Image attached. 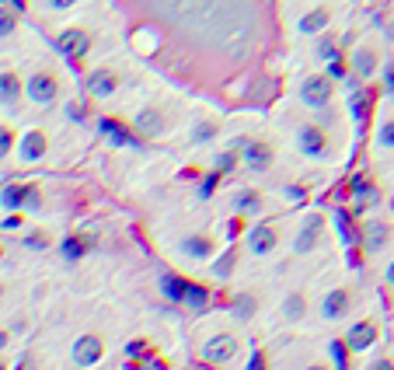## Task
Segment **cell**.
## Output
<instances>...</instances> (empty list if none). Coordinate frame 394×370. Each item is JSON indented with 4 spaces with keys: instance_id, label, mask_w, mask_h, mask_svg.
Returning a JSON list of instances; mask_svg holds the SVG:
<instances>
[{
    "instance_id": "6da1fadb",
    "label": "cell",
    "mask_w": 394,
    "mask_h": 370,
    "mask_svg": "<svg viewBox=\"0 0 394 370\" xmlns=\"http://www.w3.org/2000/svg\"><path fill=\"white\" fill-rule=\"evenodd\" d=\"M175 25L189 29L199 43L223 49V53H248L255 43V22L258 11L244 4H189V8H168L164 11Z\"/></svg>"
},
{
    "instance_id": "7a4b0ae2",
    "label": "cell",
    "mask_w": 394,
    "mask_h": 370,
    "mask_svg": "<svg viewBox=\"0 0 394 370\" xmlns=\"http://www.w3.org/2000/svg\"><path fill=\"white\" fill-rule=\"evenodd\" d=\"M237 151H241V157H244V164H248L251 171H265V168L272 164V147H269L265 140H248V137H241V140H237Z\"/></svg>"
},
{
    "instance_id": "3957f363",
    "label": "cell",
    "mask_w": 394,
    "mask_h": 370,
    "mask_svg": "<svg viewBox=\"0 0 394 370\" xmlns=\"http://www.w3.org/2000/svg\"><path fill=\"white\" fill-rule=\"evenodd\" d=\"M203 356L210 363H230L237 356V339L227 335V332H220V335H213V339L203 342Z\"/></svg>"
},
{
    "instance_id": "277c9868",
    "label": "cell",
    "mask_w": 394,
    "mask_h": 370,
    "mask_svg": "<svg viewBox=\"0 0 394 370\" xmlns=\"http://www.w3.org/2000/svg\"><path fill=\"white\" fill-rule=\"evenodd\" d=\"M25 95H29L36 105H49V102H56V77L46 74V70L32 74L29 84H25Z\"/></svg>"
},
{
    "instance_id": "5b68a950",
    "label": "cell",
    "mask_w": 394,
    "mask_h": 370,
    "mask_svg": "<svg viewBox=\"0 0 394 370\" xmlns=\"http://www.w3.org/2000/svg\"><path fill=\"white\" fill-rule=\"evenodd\" d=\"M300 98L307 109H324L328 98H331V81L328 77H307L304 88H300Z\"/></svg>"
},
{
    "instance_id": "8992f818",
    "label": "cell",
    "mask_w": 394,
    "mask_h": 370,
    "mask_svg": "<svg viewBox=\"0 0 394 370\" xmlns=\"http://www.w3.org/2000/svg\"><path fill=\"white\" fill-rule=\"evenodd\" d=\"M349 304H352V293H349L345 286H335V290H328V293L321 297V318H324V321H338V318L349 311Z\"/></svg>"
},
{
    "instance_id": "52a82bcc",
    "label": "cell",
    "mask_w": 394,
    "mask_h": 370,
    "mask_svg": "<svg viewBox=\"0 0 394 370\" xmlns=\"http://www.w3.org/2000/svg\"><path fill=\"white\" fill-rule=\"evenodd\" d=\"M56 46H60V53H63L67 60H81V56L88 53L91 39H88V32H84V29H67V32H60Z\"/></svg>"
},
{
    "instance_id": "ba28073f",
    "label": "cell",
    "mask_w": 394,
    "mask_h": 370,
    "mask_svg": "<svg viewBox=\"0 0 394 370\" xmlns=\"http://www.w3.org/2000/svg\"><path fill=\"white\" fill-rule=\"evenodd\" d=\"M324 133L314 126V123H304L300 130H297V147H300V154H307V157H324Z\"/></svg>"
},
{
    "instance_id": "9c48e42d",
    "label": "cell",
    "mask_w": 394,
    "mask_h": 370,
    "mask_svg": "<svg viewBox=\"0 0 394 370\" xmlns=\"http://www.w3.org/2000/svg\"><path fill=\"white\" fill-rule=\"evenodd\" d=\"M102 353H105V342L98 335H81L74 342V363L77 367H95L102 360Z\"/></svg>"
},
{
    "instance_id": "30bf717a",
    "label": "cell",
    "mask_w": 394,
    "mask_h": 370,
    "mask_svg": "<svg viewBox=\"0 0 394 370\" xmlns=\"http://www.w3.org/2000/svg\"><path fill=\"white\" fill-rule=\"evenodd\" d=\"M178 252L189 255V259H210V255H213V238H210V234H199V231L182 234V238H178Z\"/></svg>"
},
{
    "instance_id": "8fae6325",
    "label": "cell",
    "mask_w": 394,
    "mask_h": 370,
    "mask_svg": "<svg viewBox=\"0 0 394 370\" xmlns=\"http://www.w3.org/2000/svg\"><path fill=\"white\" fill-rule=\"evenodd\" d=\"M276 245H279L276 227H269V224L251 227V234H248V248H251L255 255H272V252H276Z\"/></svg>"
},
{
    "instance_id": "7c38bea8",
    "label": "cell",
    "mask_w": 394,
    "mask_h": 370,
    "mask_svg": "<svg viewBox=\"0 0 394 370\" xmlns=\"http://www.w3.org/2000/svg\"><path fill=\"white\" fill-rule=\"evenodd\" d=\"M373 339H377V325H373V321H356V325L345 332V346L356 349V353H359V349H370Z\"/></svg>"
},
{
    "instance_id": "4fadbf2b",
    "label": "cell",
    "mask_w": 394,
    "mask_h": 370,
    "mask_svg": "<svg viewBox=\"0 0 394 370\" xmlns=\"http://www.w3.org/2000/svg\"><path fill=\"white\" fill-rule=\"evenodd\" d=\"M46 133H39V130H32V133H25L22 137V144H18V154H22V161H39V157H46Z\"/></svg>"
},
{
    "instance_id": "5bb4252c",
    "label": "cell",
    "mask_w": 394,
    "mask_h": 370,
    "mask_svg": "<svg viewBox=\"0 0 394 370\" xmlns=\"http://www.w3.org/2000/svg\"><path fill=\"white\" fill-rule=\"evenodd\" d=\"M317 234H321V217H307V220L300 224V234H297V241H293V252H297V255H307V252L317 245Z\"/></svg>"
},
{
    "instance_id": "9a60e30c",
    "label": "cell",
    "mask_w": 394,
    "mask_h": 370,
    "mask_svg": "<svg viewBox=\"0 0 394 370\" xmlns=\"http://www.w3.org/2000/svg\"><path fill=\"white\" fill-rule=\"evenodd\" d=\"M161 293L171 300V304H185V293H189V279L175 276V272H161Z\"/></svg>"
},
{
    "instance_id": "2e32d148",
    "label": "cell",
    "mask_w": 394,
    "mask_h": 370,
    "mask_svg": "<svg viewBox=\"0 0 394 370\" xmlns=\"http://www.w3.org/2000/svg\"><path fill=\"white\" fill-rule=\"evenodd\" d=\"M328 11L324 8H314V11H307L300 22H297V32H304V36H324V29H328Z\"/></svg>"
},
{
    "instance_id": "e0dca14e",
    "label": "cell",
    "mask_w": 394,
    "mask_h": 370,
    "mask_svg": "<svg viewBox=\"0 0 394 370\" xmlns=\"http://www.w3.org/2000/svg\"><path fill=\"white\" fill-rule=\"evenodd\" d=\"M88 88H91V95L109 98V95L116 91V74H112V70H105V67H98V70L88 77Z\"/></svg>"
},
{
    "instance_id": "ac0fdd59",
    "label": "cell",
    "mask_w": 394,
    "mask_h": 370,
    "mask_svg": "<svg viewBox=\"0 0 394 370\" xmlns=\"http://www.w3.org/2000/svg\"><path fill=\"white\" fill-rule=\"evenodd\" d=\"M29 185H4L0 189V206L4 210H22L25 203H29Z\"/></svg>"
},
{
    "instance_id": "d6986e66",
    "label": "cell",
    "mask_w": 394,
    "mask_h": 370,
    "mask_svg": "<svg viewBox=\"0 0 394 370\" xmlns=\"http://www.w3.org/2000/svg\"><path fill=\"white\" fill-rule=\"evenodd\" d=\"M22 95V81L15 74H0V105H15Z\"/></svg>"
},
{
    "instance_id": "ffe728a7",
    "label": "cell",
    "mask_w": 394,
    "mask_h": 370,
    "mask_svg": "<svg viewBox=\"0 0 394 370\" xmlns=\"http://www.w3.org/2000/svg\"><path fill=\"white\" fill-rule=\"evenodd\" d=\"M102 133H105V137H112V144H116V147L133 144V133H129V130H123L116 119H102Z\"/></svg>"
},
{
    "instance_id": "44dd1931",
    "label": "cell",
    "mask_w": 394,
    "mask_h": 370,
    "mask_svg": "<svg viewBox=\"0 0 394 370\" xmlns=\"http://www.w3.org/2000/svg\"><path fill=\"white\" fill-rule=\"evenodd\" d=\"M352 67H356V74H359V77H373L377 60H373V53H370V49H356V53H352Z\"/></svg>"
},
{
    "instance_id": "7402d4cb",
    "label": "cell",
    "mask_w": 394,
    "mask_h": 370,
    "mask_svg": "<svg viewBox=\"0 0 394 370\" xmlns=\"http://www.w3.org/2000/svg\"><path fill=\"white\" fill-rule=\"evenodd\" d=\"M136 126H140L143 133H150V137H157V133L164 130V123H161V116H157L154 109H147V112H140V119H136Z\"/></svg>"
},
{
    "instance_id": "603a6c76",
    "label": "cell",
    "mask_w": 394,
    "mask_h": 370,
    "mask_svg": "<svg viewBox=\"0 0 394 370\" xmlns=\"http://www.w3.org/2000/svg\"><path fill=\"white\" fill-rule=\"evenodd\" d=\"M210 300V290L203 283H189V293H185V307H206Z\"/></svg>"
},
{
    "instance_id": "cb8c5ba5",
    "label": "cell",
    "mask_w": 394,
    "mask_h": 370,
    "mask_svg": "<svg viewBox=\"0 0 394 370\" xmlns=\"http://www.w3.org/2000/svg\"><path fill=\"white\" fill-rule=\"evenodd\" d=\"M84 248H88L84 238H67V241H63V259H67V262H77V259L84 255Z\"/></svg>"
},
{
    "instance_id": "d4e9b609",
    "label": "cell",
    "mask_w": 394,
    "mask_h": 370,
    "mask_svg": "<svg viewBox=\"0 0 394 370\" xmlns=\"http://www.w3.org/2000/svg\"><path fill=\"white\" fill-rule=\"evenodd\" d=\"M216 133H220V126H216V123H196V130H192V140H196V144H210Z\"/></svg>"
},
{
    "instance_id": "484cf974",
    "label": "cell",
    "mask_w": 394,
    "mask_h": 370,
    "mask_svg": "<svg viewBox=\"0 0 394 370\" xmlns=\"http://www.w3.org/2000/svg\"><path fill=\"white\" fill-rule=\"evenodd\" d=\"M283 314H286V321H297V318L304 314V297H300V293H290L286 304H283Z\"/></svg>"
},
{
    "instance_id": "4316f807",
    "label": "cell",
    "mask_w": 394,
    "mask_h": 370,
    "mask_svg": "<svg viewBox=\"0 0 394 370\" xmlns=\"http://www.w3.org/2000/svg\"><path fill=\"white\" fill-rule=\"evenodd\" d=\"M377 144L387 147V151L394 147V119H384V123H380V130H377Z\"/></svg>"
},
{
    "instance_id": "83f0119b",
    "label": "cell",
    "mask_w": 394,
    "mask_h": 370,
    "mask_svg": "<svg viewBox=\"0 0 394 370\" xmlns=\"http://www.w3.org/2000/svg\"><path fill=\"white\" fill-rule=\"evenodd\" d=\"M251 307H255V297H248V293L234 297V311H237V318H241V321H248V318H251Z\"/></svg>"
},
{
    "instance_id": "f1b7e54d",
    "label": "cell",
    "mask_w": 394,
    "mask_h": 370,
    "mask_svg": "<svg viewBox=\"0 0 394 370\" xmlns=\"http://www.w3.org/2000/svg\"><path fill=\"white\" fill-rule=\"evenodd\" d=\"M15 32V11L11 8H0V39Z\"/></svg>"
},
{
    "instance_id": "f546056e",
    "label": "cell",
    "mask_w": 394,
    "mask_h": 370,
    "mask_svg": "<svg viewBox=\"0 0 394 370\" xmlns=\"http://www.w3.org/2000/svg\"><path fill=\"white\" fill-rule=\"evenodd\" d=\"M234 206H237V210H255V206H258V196H255L251 189H244V192H237Z\"/></svg>"
},
{
    "instance_id": "4dcf8cb0",
    "label": "cell",
    "mask_w": 394,
    "mask_h": 370,
    "mask_svg": "<svg viewBox=\"0 0 394 370\" xmlns=\"http://www.w3.org/2000/svg\"><path fill=\"white\" fill-rule=\"evenodd\" d=\"M317 49H321V56L331 63L335 60V43H331V36H317Z\"/></svg>"
},
{
    "instance_id": "1f68e13d",
    "label": "cell",
    "mask_w": 394,
    "mask_h": 370,
    "mask_svg": "<svg viewBox=\"0 0 394 370\" xmlns=\"http://www.w3.org/2000/svg\"><path fill=\"white\" fill-rule=\"evenodd\" d=\"M331 356L338 360V370H345V346L342 342H331Z\"/></svg>"
},
{
    "instance_id": "d6a6232c",
    "label": "cell",
    "mask_w": 394,
    "mask_h": 370,
    "mask_svg": "<svg viewBox=\"0 0 394 370\" xmlns=\"http://www.w3.org/2000/svg\"><path fill=\"white\" fill-rule=\"evenodd\" d=\"M328 77H345V67H342V60H338V56L328 63Z\"/></svg>"
},
{
    "instance_id": "836d02e7",
    "label": "cell",
    "mask_w": 394,
    "mask_h": 370,
    "mask_svg": "<svg viewBox=\"0 0 394 370\" xmlns=\"http://www.w3.org/2000/svg\"><path fill=\"white\" fill-rule=\"evenodd\" d=\"M8 151H11V133H8L4 126H0V157H4Z\"/></svg>"
},
{
    "instance_id": "e575fe53",
    "label": "cell",
    "mask_w": 394,
    "mask_h": 370,
    "mask_svg": "<svg viewBox=\"0 0 394 370\" xmlns=\"http://www.w3.org/2000/svg\"><path fill=\"white\" fill-rule=\"evenodd\" d=\"M25 245H29V248H46V245H49V241H46V238H42V234H32V238H29V241H25Z\"/></svg>"
},
{
    "instance_id": "d590c367",
    "label": "cell",
    "mask_w": 394,
    "mask_h": 370,
    "mask_svg": "<svg viewBox=\"0 0 394 370\" xmlns=\"http://www.w3.org/2000/svg\"><path fill=\"white\" fill-rule=\"evenodd\" d=\"M366 370H394V363H391V360H377V363H370Z\"/></svg>"
},
{
    "instance_id": "8d00e7d4",
    "label": "cell",
    "mask_w": 394,
    "mask_h": 370,
    "mask_svg": "<svg viewBox=\"0 0 394 370\" xmlns=\"http://www.w3.org/2000/svg\"><path fill=\"white\" fill-rule=\"evenodd\" d=\"M15 227H22V220H18V217H8V220H4V231H15Z\"/></svg>"
},
{
    "instance_id": "74e56055",
    "label": "cell",
    "mask_w": 394,
    "mask_h": 370,
    "mask_svg": "<svg viewBox=\"0 0 394 370\" xmlns=\"http://www.w3.org/2000/svg\"><path fill=\"white\" fill-rule=\"evenodd\" d=\"M248 370H265V360H262V356H255V360H251V367H248Z\"/></svg>"
},
{
    "instance_id": "f35d334b",
    "label": "cell",
    "mask_w": 394,
    "mask_h": 370,
    "mask_svg": "<svg viewBox=\"0 0 394 370\" xmlns=\"http://www.w3.org/2000/svg\"><path fill=\"white\" fill-rule=\"evenodd\" d=\"M387 88H394V60H391V67H387Z\"/></svg>"
},
{
    "instance_id": "ab89813d",
    "label": "cell",
    "mask_w": 394,
    "mask_h": 370,
    "mask_svg": "<svg viewBox=\"0 0 394 370\" xmlns=\"http://www.w3.org/2000/svg\"><path fill=\"white\" fill-rule=\"evenodd\" d=\"M387 283H391V286H394V262H391V265H387Z\"/></svg>"
},
{
    "instance_id": "60d3db41",
    "label": "cell",
    "mask_w": 394,
    "mask_h": 370,
    "mask_svg": "<svg viewBox=\"0 0 394 370\" xmlns=\"http://www.w3.org/2000/svg\"><path fill=\"white\" fill-rule=\"evenodd\" d=\"M8 346V332H0V349H4Z\"/></svg>"
},
{
    "instance_id": "b9f144b4",
    "label": "cell",
    "mask_w": 394,
    "mask_h": 370,
    "mask_svg": "<svg viewBox=\"0 0 394 370\" xmlns=\"http://www.w3.org/2000/svg\"><path fill=\"white\" fill-rule=\"evenodd\" d=\"M307 370H328V367H324V363H310Z\"/></svg>"
},
{
    "instance_id": "7bdbcfd3",
    "label": "cell",
    "mask_w": 394,
    "mask_h": 370,
    "mask_svg": "<svg viewBox=\"0 0 394 370\" xmlns=\"http://www.w3.org/2000/svg\"><path fill=\"white\" fill-rule=\"evenodd\" d=\"M0 370H8V363H4V360H0Z\"/></svg>"
}]
</instances>
